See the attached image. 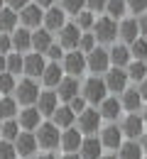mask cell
I'll list each match as a JSON object with an SVG mask.
<instances>
[{
	"label": "cell",
	"mask_w": 147,
	"mask_h": 159,
	"mask_svg": "<svg viewBox=\"0 0 147 159\" xmlns=\"http://www.w3.org/2000/svg\"><path fill=\"white\" fill-rule=\"evenodd\" d=\"M105 2H108V0H86V5H88L91 10H103Z\"/></svg>",
	"instance_id": "cell-46"
},
{
	"label": "cell",
	"mask_w": 147,
	"mask_h": 159,
	"mask_svg": "<svg viewBox=\"0 0 147 159\" xmlns=\"http://www.w3.org/2000/svg\"><path fill=\"white\" fill-rule=\"evenodd\" d=\"M79 37H81V30L76 25H64L59 30V44L64 49H76L79 47Z\"/></svg>",
	"instance_id": "cell-10"
},
{
	"label": "cell",
	"mask_w": 147,
	"mask_h": 159,
	"mask_svg": "<svg viewBox=\"0 0 147 159\" xmlns=\"http://www.w3.org/2000/svg\"><path fill=\"white\" fill-rule=\"evenodd\" d=\"M64 159H81V157H79V154H74V152H66V157H64Z\"/></svg>",
	"instance_id": "cell-52"
},
{
	"label": "cell",
	"mask_w": 147,
	"mask_h": 159,
	"mask_svg": "<svg viewBox=\"0 0 147 159\" xmlns=\"http://www.w3.org/2000/svg\"><path fill=\"white\" fill-rule=\"evenodd\" d=\"M12 144H15L17 157H32L34 149H37V137L32 132H20L17 137L12 139Z\"/></svg>",
	"instance_id": "cell-7"
},
{
	"label": "cell",
	"mask_w": 147,
	"mask_h": 159,
	"mask_svg": "<svg viewBox=\"0 0 147 159\" xmlns=\"http://www.w3.org/2000/svg\"><path fill=\"white\" fill-rule=\"evenodd\" d=\"M64 17H66V15H64V10L62 7H49V12H47V15H44V30H49V32H57V30H62L64 25H66V22H64Z\"/></svg>",
	"instance_id": "cell-16"
},
{
	"label": "cell",
	"mask_w": 147,
	"mask_h": 159,
	"mask_svg": "<svg viewBox=\"0 0 147 159\" xmlns=\"http://www.w3.org/2000/svg\"><path fill=\"white\" fill-rule=\"evenodd\" d=\"M93 15H91V12H86V10H81V12H79V15H76V27H79V30H88V27H93Z\"/></svg>",
	"instance_id": "cell-41"
},
{
	"label": "cell",
	"mask_w": 147,
	"mask_h": 159,
	"mask_svg": "<svg viewBox=\"0 0 147 159\" xmlns=\"http://www.w3.org/2000/svg\"><path fill=\"white\" fill-rule=\"evenodd\" d=\"M0 71H5V57L0 54Z\"/></svg>",
	"instance_id": "cell-53"
},
{
	"label": "cell",
	"mask_w": 147,
	"mask_h": 159,
	"mask_svg": "<svg viewBox=\"0 0 147 159\" xmlns=\"http://www.w3.org/2000/svg\"><path fill=\"white\" fill-rule=\"evenodd\" d=\"M125 7H127V2L125 0H108L105 2V10H108V15L115 20V17H123L125 15Z\"/></svg>",
	"instance_id": "cell-34"
},
{
	"label": "cell",
	"mask_w": 147,
	"mask_h": 159,
	"mask_svg": "<svg viewBox=\"0 0 147 159\" xmlns=\"http://www.w3.org/2000/svg\"><path fill=\"white\" fill-rule=\"evenodd\" d=\"M86 0H62V10L64 12H74V15H79L81 10H84Z\"/></svg>",
	"instance_id": "cell-38"
},
{
	"label": "cell",
	"mask_w": 147,
	"mask_h": 159,
	"mask_svg": "<svg viewBox=\"0 0 147 159\" xmlns=\"http://www.w3.org/2000/svg\"><path fill=\"white\" fill-rule=\"evenodd\" d=\"M142 125H145V120L140 118L137 113H132V115H127V118L123 120V127H120V130L125 132L127 137H137V135H142V132H145V127H142Z\"/></svg>",
	"instance_id": "cell-18"
},
{
	"label": "cell",
	"mask_w": 147,
	"mask_h": 159,
	"mask_svg": "<svg viewBox=\"0 0 147 159\" xmlns=\"http://www.w3.org/2000/svg\"><path fill=\"white\" fill-rule=\"evenodd\" d=\"M22 64H25V59H22L20 54H10V57L5 59V71H10V74L15 76V74L22 71Z\"/></svg>",
	"instance_id": "cell-35"
},
{
	"label": "cell",
	"mask_w": 147,
	"mask_h": 159,
	"mask_svg": "<svg viewBox=\"0 0 147 159\" xmlns=\"http://www.w3.org/2000/svg\"><path fill=\"white\" fill-rule=\"evenodd\" d=\"M34 2H37V5H39V7H49V5H52V2H54V0H34Z\"/></svg>",
	"instance_id": "cell-50"
},
{
	"label": "cell",
	"mask_w": 147,
	"mask_h": 159,
	"mask_svg": "<svg viewBox=\"0 0 147 159\" xmlns=\"http://www.w3.org/2000/svg\"><path fill=\"white\" fill-rule=\"evenodd\" d=\"M93 30H96V39L98 42H113L118 34V25L113 17H101L98 22H93Z\"/></svg>",
	"instance_id": "cell-3"
},
{
	"label": "cell",
	"mask_w": 147,
	"mask_h": 159,
	"mask_svg": "<svg viewBox=\"0 0 147 159\" xmlns=\"http://www.w3.org/2000/svg\"><path fill=\"white\" fill-rule=\"evenodd\" d=\"M15 76L10 71H0V93H12L15 91Z\"/></svg>",
	"instance_id": "cell-37"
},
{
	"label": "cell",
	"mask_w": 147,
	"mask_h": 159,
	"mask_svg": "<svg viewBox=\"0 0 147 159\" xmlns=\"http://www.w3.org/2000/svg\"><path fill=\"white\" fill-rule=\"evenodd\" d=\"M98 127H101V113H98V110L86 108L84 113H79V130H81V132L93 135V132H98Z\"/></svg>",
	"instance_id": "cell-5"
},
{
	"label": "cell",
	"mask_w": 147,
	"mask_h": 159,
	"mask_svg": "<svg viewBox=\"0 0 147 159\" xmlns=\"http://www.w3.org/2000/svg\"><path fill=\"white\" fill-rule=\"evenodd\" d=\"M49 44H54L49 30H37V32H32V49H34V52L44 54V52L49 49Z\"/></svg>",
	"instance_id": "cell-23"
},
{
	"label": "cell",
	"mask_w": 147,
	"mask_h": 159,
	"mask_svg": "<svg viewBox=\"0 0 147 159\" xmlns=\"http://www.w3.org/2000/svg\"><path fill=\"white\" fill-rule=\"evenodd\" d=\"M37 144L44 147V149H54V147H59V127L54 125V122H44V125H37Z\"/></svg>",
	"instance_id": "cell-1"
},
{
	"label": "cell",
	"mask_w": 147,
	"mask_h": 159,
	"mask_svg": "<svg viewBox=\"0 0 147 159\" xmlns=\"http://www.w3.org/2000/svg\"><path fill=\"white\" fill-rule=\"evenodd\" d=\"M105 88L108 91H113V93H123L127 86V71H123L120 66H115V69H110V71H105Z\"/></svg>",
	"instance_id": "cell-4"
},
{
	"label": "cell",
	"mask_w": 147,
	"mask_h": 159,
	"mask_svg": "<svg viewBox=\"0 0 147 159\" xmlns=\"http://www.w3.org/2000/svg\"><path fill=\"white\" fill-rule=\"evenodd\" d=\"M15 96H17V100H20L22 105H32V103H37V96H39V88H37V83H34V79H25L20 81L17 86H15Z\"/></svg>",
	"instance_id": "cell-2"
},
{
	"label": "cell",
	"mask_w": 147,
	"mask_h": 159,
	"mask_svg": "<svg viewBox=\"0 0 147 159\" xmlns=\"http://www.w3.org/2000/svg\"><path fill=\"white\" fill-rule=\"evenodd\" d=\"M98 159H118V154H105V157H98Z\"/></svg>",
	"instance_id": "cell-54"
},
{
	"label": "cell",
	"mask_w": 147,
	"mask_h": 159,
	"mask_svg": "<svg viewBox=\"0 0 147 159\" xmlns=\"http://www.w3.org/2000/svg\"><path fill=\"white\" fill-rule=\"evenodd\" d=\"M39 120H42V115H39V110L37 108H25L20 113V127H25L27 132H32V130H37V125H39Z\"/></svg>",
	"instance_id": "cell-19"
},
{
	"label": "cell",
	"mask_w": 147,
	"mask_h": 159,
	"mask_svg": "<svg viewBox=\"0 0 147 159\" xmlns=\"http://www.w3.org/2000/svg\"><path fill=\"white\" fill-rule=\"evenodd\" d=\"M5 2H7V5L12 7V10H22V7H25V5L30 2V0H5Z\"/></svg>",
	"instance_id": "cell-47"
},
{
	"label": "cell",
	"mask_w": 147,
	"mask_h": 159,
	"mask_svg": "<svg viewBox=\"0 0 147 159\" xmlns=\"http://www.w3.org/2000/svg\"><path fill=\"white\" fill-rule=\"evenodd\" d=\"M2 2H5V0H0V7H2Z\"/></svg>",
	"instance_id": "cell-57"
},
{
	"label": "cell",
	"mask_w": 147,
	"mask_h": 159,
	"mask_svg": "<svg viewBox=\"0 0 147 159\" xmlns=\"http://www.w3.org/2000/svg\"><path fill=\"white\" fill-rule=\"evenodd\" d=\"M120 152H118V159H142V147L137 144V142H120V147H118Z\"/></svg>",
	"instance_id": "cell-25"
},
{
	"label": "cell",
	"mask_w": 147,
	"mask_h": 159,
	"mask_svg": "<svg viewBox=\"0 0 147 159\" xmlns=\"http://www.w3.org/2000/svg\"><path fill=\"white\" fill-rule=\"evenodd\" d=\"M39 159H57V157H54V154H42Z\"/></svg>",
	"instance_id": "cell-55"
},
{
	"label": "cell",
	"mask_w": 147,
	"mask_h": 159,
	"mask_svg": "<svg viewBox=\"0 0 147 159\" xmlns=\"http://www.w3.org/2000/svg\"><path fill=\"white\" fill-rule=\"evenodd\" d=\"M125 2L132 12H145L147 10V0H125Z\"/></svg>",
	"instance_id": "cell-43"
},
{
	"label": "cell",
	"mask_w": 147,
	"mask_h": 159,
	"mask_svg": "<svg viewBox=\"0 0 147 159\" xmlns=\"http://www.w3.org/2000/svg\"><path fill=\"white\" fill-rule=\"evenodd\" d=\"M142 152H147V132H142Z\"/></svg>",
	"instance_id": "cell-51"
},
{
	"label": "cell",
	"mask_w": 147,
	"mask_h": 159,
	"mask_svg": "<svg viewBox=\"0 0 147 159\" xmlns=\"http://www.w3.org/2000/svg\"><path fill=\"white\" fill-rule=\"evenodd\" d=\"M130 44H132V47H130V54H132L135 59L142 61L147 57V39H140V37H137V39H132Z\"/></svg>",
	"instance_id": "cell-36"
},
{
	"label": "cell",
	"mask_w": 147,
	"mask_h": 159,
	"mask_svg": "<svg viewBox=\"0 0 147 159\" xmlns=\"http://www.w3.org/2000/svg\"><path fill=\"white\" fill-rule=\"evenodd\" d=\"M140 103H142V98H140V93H137V88H125L123 91V100H120V105L123 108H127V110H137L140 108Z\"/></svg>",
	"instance_id": "cell-28"
},
{
	"label": "cell",
	"mask_w": 147,
	"mask_h": 159,
	"mask_svg": "<svg viewBox=\"0 0 147 159\" xmlns=\"http://www.w3.org/2000/svg\"><path fill=\"white\" fill-rule=\"evenodd\" d=\"M57 105H59V96L54 91H42L37 96V110H39V115H52L57 110Z\"/></svg>",
	"instance_id": "cell-11"
},
{
	"label": "cell",
	"mask_w": 147,
	"mask_h": 159,
	"mask_svg": "<svg viewBox=\"0 0 147 159\" xmlns=\"http://www.w3.org/2000/svg\"><path fill=\"white\" fill-rule=\"evenodd\" d=\"M52 115H54V125H57V127H71V122L76 118V113H74L69 105H64V108L57 105V110H54Z\"/></svg>",
	"instance_id": "cell-24"
},
{
	"label": "cell",
	"mask_w": 147,
	"mask_h": 159,
	"mask_svg": "<svg viewBox=\"0 0 147 159\" xmlns=\"http://www.w3.org/2000/svg\"><path fill=\"white\" fill-rule=\"evenodd\" d=\"M10 49H12V39H10V34L2 32V34H0V54H7Z\"/></svg>",
	"instance_id": "cell-44"
},
{
	"label": "cell",
	"mask_w": 147,
	"mask_h": 159,
	"mask_svg": "<svg viewBox=\"0 0 147 159\" xmlns=\"http://www.w3.org/2000/svg\"><path fill=\"white\" fill-rule=\"evenodd\" d=\"M20 135V125H17V120H5L2 125H0V137L7 139V142H12V139Z\"/></svg>",
	"instance_id": "cell-30"
},
{
	"label": "cell",
	"mask_w": 147,
	"mask_h": 159,
	"mask_svg": "<svg viewBox=\"0 0 147 159\" xmlns=\"http://www.w3.org/2000/svg\"><path fill=\"white\" fill-rule=\"evenodd\" d=\"M69 108H71L74 113H84V110H86V98H81V96L76 93L74 98L69 100Z\"/></svg>",
	"instance_id": "cell-42"
},
{
	"label": "cell",
	"mask_w": 147,
	"mask_h": 159,
	"mask_svg": "<svg viewBox=\"0 0 147 159\" xmlns=\"http://www.w3.org/2000/svg\"><path fill=\"white\" fill-rule=\"evenodd\" d=\"M81 132L79 130H74V127H66V132H62V137H59V144L64 147V152H79V147H81Z\"/></svg>",
	"instance_id": "cell-14"
},
{
	"label": "cell",
	"mask_w": 147,
	"mask_h": 159,
	"mask_svg": "<svg viewBox=\"0 0 147 159\" xmlns=\"http://www.w3.org/2000/svg\"><path fill=\"white\" fill-rule=\"evenodd\" d=\"M42 79H44V83H47L49 88H52V86H57V83L64 79V76H62V69H59V64H49V66H44Z\"/></svg>",
	"instance_id": "cell-29"
},
{
	"label": "cell",
	"mask_w": 147,
	"mask_h": 159,
	"mask_svg": "<svg viewBox=\"0 0 147 159\" xmlns=\"http://www.w3.org/2000/svg\"><path fill=\"white\" fill-rule=\"evenodd\" d=\"M123 142V130L115 127V125H108L103 132H101V144L103 147H110V149H118Z\"/></svg>",
	"instance_id": "cell-15"
},
{
	"label": "cell",
	"mask_w": 147,
	"mask_h": 159,
	"mask_svg": "<svg viewBox=\"0 0 147 159\" xmlns=\"http://www.w3.org/2000/svg\"><path fill=\"white\" fill-rule=\"evenodd\" d=\"M93 47H96V37H93V34H88V32H86V34H81V37H79V47H76L79 52L88 54Z\"/></svg>",
	"instance_id": "cell-39"
},
{
	"label": "cell",
	"mask_w": 147,
	"mask_h": 159,
	"mask_svg": "<svg viewBox=\"0 0 147 159\" xmlns=\"http://www.w3.org/2000/svg\"><path fill=\"white\" fill-rule=\"evenodd\" d=\"M108 57H110V61L115 64V66H127L130 64V49L127 47H123V44H118V47H113L110 52H108Z\"/></svg>",
	"instance_id": "cell-27"
},
{
	"label": "cell",
	"mask_w": 147,
	"mask_h": 159,
	"mask_svg": "<svg viewBox=\"0 0 147 159\" xmlns=\"http://www.w3.org/2000/svg\"><path fill=\"white\" fill-rule=\"evenodd\" d=\"M142 120H145V122H147V108H145V113H142Z\"/></svg>",
	"instance_id": "cell-56"
},
{
	"label": "cell",
	"mask_w": 147,
	"mask_h": 159,
	"mask_svg": "<svg viewBox=\"0 0 147 159\" xmlns=\"http://www.w3.org/2000/svg\"><path fill=\"white\" fill-rule=\"evenodd\" d=\"M108 64H110V57L105 49H91L88 52V59H86V66L93 71V74H105L108 71Z\"/></svg>",
	"instance_id": "cell-6"
},
{
	"label": "cell",
	"mask_w": 147,
	"mask_h": 159,
	"mask_svg": "<svg viewBox=\"0 0 147 159\" xmlns=\"http://www.w3.org/2000/svg\"><path fill=\"white\" fill-rule=\"evenodd\" d=\"M15 113H17V103H15V98L2 96V98H0V118L10 120V118H15Z\"/></svg>",
	"instance_id": "cell-31"
},
{
	"label": "cell",
	"mask_w": 147,
	"mask_h": 159,
	"mask_svg": "<svg viewBox=\"0 0 147 159\" xmlns=\"http://www.w3.org/2000/svg\"><path fill=\"white\" fill-rule=\"evenodd\" d=\"M137 93H140V98H142V100H147V79L140 81V91H137Z\"/></svg>",
	"instance_id": "cell-48"
},
{
	"label": "cell",
	"mask_w": 147,
	"mask_h": 159,
	"mask_svg": "<svg viewBox=\"0 0 147 159\" xmlns=\"http://www.w3.org/2000/svg\"><path fill=\"white\" fill-rule=\"evenodd\" d=\"M120 110H123V105H120L118 98H108V96H105V98L101 100V118L115 120L118 115H120Z\"/></svg>",
	"instance_id": "cell-21"
},
{
	"label": "cell",
	"mask_w": 147,
	"mask_h": 159,
	"mask_svg": "<svg viewBox=\"0 0 147 159\" xmlns=\"http://www.w3.org/2000/svg\"><path fill=\"white\" fill-rule=\"evenodd\" d=\"M137 27H140V32H142V34H147V15H142V17H140Z\"/></svg>",
	"instance_id": "cell-49"
},
{
	"label": "cell",
	"mask_w": 147,
	"mask_h": 159,
	"mask_svg": "<svg viewBox=\"0 0 147 159\" xmlns=\"http://www.w3.org/2000/svg\"><path fill=\"white\" fill-rule=\"evenodd\" d=\"M127 79H135V81H142L147 79V64L145 61H132V64H127Z\"/></svg>",
	"instance_id": "cell-32"
},
{
	"label": "cell",
	"mask_w": 147,
	"mask_h": 159,
	"mask_svg": "<svg viewBox=\"0 0 147 159\" xmlns=\"http://www.w3.org/2000/svg\"><path fill=\"white\" fill-rule=\"evenodd\" d=\"M47 57L57 61L59 57H62V44H49V49H47Z\"/></svg>",
	"instance_id": "cell-45"
},
{
	"label": "cell",
	"mask_w": 147,
	"mask_h": 159,
	"mask_svg": "<svg viewBox=\"0 0 147 159\" xmlns=\"http://www.w3.org/2000/svg\"><path fill=\"white\" fill-rule=\"evenodd\" d=\"M22 71H25L30 79L42 76V71H44V59H42V54H39V52H37V54H30V57L25 59V64H22Z\"/></svg>",
	"instance_id": "cell-17"
},
{
	"label": "cell",
	"mask_w": 147,
	"mask_h": 159,
	"mask_svg": "<svg viewBox=\"0 0 147 159\" xmlns=\"http://www.w3.org/2000/svg\"><path fill=\"white\" fill-rule=\"evenodd\" d=\"M101 139L98 137H84L81 147H79V157L81 159H98L101 157Z\"/></svg>",
	"instance_id": "cell-13"
},
{
	"label": "cell",
	"mask_w": 147,
	"mask_h": 159,
	"mask_svg": "<svg viewBox=\"0 0 147 159\" xmlns=\"http://www.w3.org/2000/svg\"><path fill=\"white\" fill-rule=\"evenodd\" d=\"M57 86H59V93H57V96H59L62 100H71L74 96H76V93H79V81H76V76L62 79L59 83H57Z\"/></svg>",
	"instance_id": "cell-22"
},
{
	"label": "cell",
	"mask_w": 147,
	"mask_h": 159,
	"mask_svg": "<svg viewBox=\"0 0 147 159\" xmlns=\"http://www.w3.org/2000/svg\"><path fill=\"white\" fill-rule=\"evenodd\" d=\"M105 93H108V88H105V83L101 79H88L84 86V98L88 103H101L105 98Z\"/></svg>",
	"instance_id": "cell-9"
},
{
	"label": "cell",
	"mask_w": 147,
	"mask_h": 159,
	"mask_svg": "<svg viewBox=\"0 0 147 159\" xmlns=\"http://www.w3.org/2000/svg\"><path fill=\"white\" fill-rule=\"evenodd\" d=\"M12 49H17V52H27L30 47H32V32L27 30V27H20V30H15L12 32Z\"/></svg>",
	"instance_id": "cell-20"
},
{
	"label": "cell",
	"mask_w": 147,
	"mask_h": 159,
	"mask_svg": "<svg viewBox=\"0 0 147 159\" xmlns=\"http://www.w3.org/2000/svg\"><path fill=\"white\" fill-rule=\"evenodd\" d=\"M64 69H66V74H71V76L84 74V69H86V54H84V52H71V54H66V59H64Z\"/></svg>",
	"instance_id": "cell-12"
},
{
	"label": "cell",
	"mask_w": 147,
	"mask_h": 159,
	"mask_svg": "<svg viewBox=\"0 0 147 159\" xmlns=\"http://www.w3.org/2000/svg\"><path fill=\"white\" fill-rule=\"evenodd\" d=\"M20 20L27 30H30V27H39V22L44 20V12H42V7H39L37 2H27L20 10Z\"/></svg>",
	"instance_id": "cell-8"
},
{
	"label": "cell",
	"mask_w": 147,
	"mask_h": 159,
	"mask_svg": "<svg viewBox=\"0 0 147 159\" xmlns=\"http://www.w3.org/2000/svg\"><path fill=\"white\" fill-rule=\"evenodd\" d=\"M137 32H140V27H137V20H125L120 25V37L125 42H132L137 39Z\"/></svg>",
	"instance_id": "cell-33"
},
{
	"label": "cell",
	"mask_w": 147,
	"mask_h": 159,
	"mask_svg": "<svg viewBox=\"0 0 147 159\" xmlns=\"http://www.w3.org/2000/svg\"><path fill=\"white\" fill-rule=\"evenodd\" d=\"M17 25V15L12 7H0V32H12Z\"/></svg>",
	"instance_id": "cell-26"
},
{
	"label": "cell",
	"mask_w": 147,
	"mask_h": 159,
	"mask_svg": "<svg viewBox=\"0 0 147 159\" xmlns=\"http://www.w3.org/2000/svg\"><path fill=\"white\" fill-rule=\"evenodd\" d=\"M0 159H17V152H15V144L2 139L0 142Z\"/></svg>",
	"instance_id": "cell-40"
}]
</instances>
